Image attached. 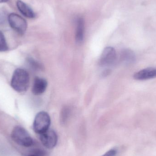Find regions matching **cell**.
I'll list each match as a JSON object with an SVG mask.
<instances>
[{"mask_svg":"<svg viewBox=\"0 0 156 156\" xmlns=\"http://www.w3.org/2000/svg\"><path fill=\"white\" fill-rule=\"evenodd\" d=\"M30 77L28 72L23 69L15 70L11 81L12 88L17 92L26 91L29 87Z\"/></svg>","mask_w":156,"mask_h":156,"instance_id":"6da1fadb","label":"cell"},{"mask_svg":"<svg viewBox=\"0 0 156 156\" xmlns=\"http://www.w3.org/2000/svg\"><path fill=\"white\" fill-rule=\"evenodd\" d=\"M11 137L16 143L21 146L30 147L34 144L33 138L23 127L16 126L13 128Z\"/></svg>","mask_w":156,"mask_h":156,"instance_id":"7a4b0ae2","label":"cell"},{"mask_svg":"<svg viewBox=\"0 0 156 156\" xmlns=\"http://www.w3.org/2000/svg\"><path fill=\"white\" fill-rule=\"evenodd\" d=\"M51 124L50 116L46 112H41L36 115L33 127L37 133L41 134L49 130Z\"/></svg>","mask_w":156,"mask_h":156,"instance_id":"3957f363","label":"cell"},{"mask_svg":"<svg viewBox=\"0 0 156 156\" xmlns=\"http://www.w3.org/2000/svg\"><path fill=\"white\" fill-rule=\"evenodd\" d=\"M8 21L10 26L15 31L21 35L25 34L27 27L25 19L17 14L12 13L8 16Z\"/></svg>","mask_w":156,"mask_h":156,"instance_id":"277c9868","label":"cell"},{"mask_svg":"<svg viewBox=\"0 0 156 156\" xmlns=\"http://www.w3.org/2000/svg\"><path fill=\"white\" fill-rule=\"evenodd\" d=\"M40 139L45 147L48 149H53L57 144V135L54 130H48L40 135Z\"/></svg>","mask_w":156,"mask_h":156,"instance_id":"5b68a950","label":"cell"},{"mask_svg":"<svg viewBox=\"0 0 156 156\" xmlns=\"http://www.w3.org/2000/svg\"><path fill=\"white\" fill-rule=\"evenodd\" d=\"M116 58L115 49L112 47H108L104 49L99 60L102 66H109L114 63Z\"/></svg>","mask_w":156,"mask_h":156,"instance_id":"8992f818","label":"cell"},{"mask_svg":"<svg viewBox=\"0 0 156 156\" xmlns=\"http://www.w3.org/2000/svg\"><path fill=\"white\" fill-rule=\"evenodd\" d=\"M156 78V68L148 67L135 73L133 78L136 80L144 81Z\"/></svg>","mask_w":156,"mask_h":156,"instance_id":"52a82bcc","label":"cell"},{"mask_svg":"<svg viewBox=\"0 0 156 156\" xmlns=\"http://www.w3.org/2000/svg\"><path fill=\"white\" fill-rule=\"evenodd\" d=\"M48 82L44 78L36 77L32 87V92L35 95H40L44 92L47 87Z\"/></svg>","mask_w":156,"mask_h":156,"instance_id":"ba28073f","label":"cell"},{"mask_svg":"<svg viewBox=\"0 0 156 156\" xmlns=\"http://www.w3.org/2000/svg\"><path fill=\"white\" fill-rule=\"evenodd\" d=\"M16 6L20 13L25 17L29 18H34L35 17V14L32 8L23 1H17Z\"/></svg>","mask_w":156,"mask_h":156,"instance_id":"9c48e42d","label":"cell"},{"mask_svg":"<svg viewBox=\"0 0 156 156\" xmlns=\"http://www.w3.org/2000/svg\"><path fill=\"white\" fill-rule=\"evenodd\" d=\"M84 21L82 17H79L77 20L76 40L78 43L82 42L84 37Z\"/></svg>","mask_w":156,"mask_h":156,"instance_id":"30bf717a","label":"cell"},{"mask_svg":"<svg viewBox=\"0 0 156 156\" xmlns=\"http://www.w3.org/2000/svg\"><path fill=\"white\" fill-rule=\"evenodd\" d=\"M122 58L125 61L130 63L134 60L135 55L131 50H126L123 53Z\"/></svg>","mask_w":156,"mask_h":156,"instance_id":"8fae6325","label":"cell"},{"mask_svg":"<svg viewBox=\"0 0 156 156\" xmlns=\"http://www.w3.org/2000/svg\"><path fill=\"white\" fill-rule=\"evenodd\" d=\"M8 49V47L5 37L2 32L0 31V52H5Z\"/></svg>","mask_w":156,"mask_h":156,"instance_id":"7c38bea8","label":"cell"},{"mask_svg":"<svg viewBox=\"0 0 156 156\" xmlns=\"http://www.w3.org/2000/svg\"><path fill=\"white\" fill-rule=\"evenodd\" d=\"M29 61L30 65H32V66H33V67L34 68V69H39L41 68V66L39 65V63L35 61L34 59H32V58H31V59H29Z\"/></svg>","mask_w":156,"mask_h":156,"instance_id":"4fadbf2b","label":"cell"},{"mask_svg":"<svg viewBox=\"0 0 156 156\" xmlns=\"http://www.w3.org/2000/svg\"><path fill=\"white\" fill-rule=\"evenodd\" d=\"M116 154H117V150L115 149H112L101 156H116Z\"/></svg>","mask_w":156,"mask_h":156,"instance_id":"5bb4252c","label":"cell"},{"mask_svg":"<svg viewBox=\"0 0 156 156\" xmlns=\"http://www.w3.org/2000/svg\"><path fill=\"white\" fill-rule=\"evenodd\" d=\"M9 1V0H0V3H5L7 2V1Z\"/></svg>","mask_w":156,"mask_h":156,"instance_id":"9a60e30c","label":"cell"},{"mask_svg":"<svg viewBox=\"0 0 156 156\" xmlns=\"http://www.w3.org/2000/svg\"><path fill=\"white\" fill-rule=\"evenodd\" d=\"M29 156H38L36 155H30Z\"/></svg>","mask_w":156,"mask_h":156,"instance_id":"2e32d148","label":"cell"}]
</instances>
